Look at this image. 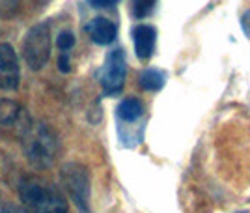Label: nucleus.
Wrapping results in <instances>:
<instances>
[{
    "mask_svg": "<svg viewBox=\"0 0 250 213\" xmlns=\"http://www.w3.org/2000/svg\"><path fill=\"white\" fill-rule=\"evenodd\" d=\"M120 0H86V4H90L92 8H112V6H116Z\"/></svg>",
    "mask_w": 250,
    "mask_h": 213,
    "instance_id": "2eb2a0df",
    "label": "nucleus"
},
{
    "mask_svg": "<svg viewBox=\"0 0 250 213\" xmlns=\"http://www.w3.org/2000/svg\"><path fill=\"white\" fill-rule=\"evenodd\" d=\"M19 6H21V0H0V15L10 19L19 11Z\"/></svg>",
    "mask_w": 250,
    "mask_h": 213,
    "instance_id": "4468645a",
    "label": "nucleus"
},
{
    "mask_svg": "<svg viewBox=\"0 0 250 213\" xmlns=\"http://www.w3.org/2000/svg\"><path fill=\"white\" fill-rule=\"evenodd\" d=\"M125 77H127V58H125L124 49L118 47L106 54L104 64L97 71V79H99L104 96H120L125 86Z\"/></svg>",
    "mask_w": 250,
    "mask_h": 213,
    "instance_id": "20e7f679",
    "label": "nucleus"
},
{
    "mask_svg": "<svg viewBox=\"0 0 250 213\" xmlns=\"http://www.w3.org/2000/svg\"><path fill=\"white\" fill-rule=\"evenodd\" d=\"M21 114V106L10 99L0 101V126H13Z\"/></svg>",
    "mask_w": 250,
    "mask_h": 213,
    "instance_id": "9b49d317",
    "label": "nucleus"
},
{
    "mask_svg": "<svg viewBox=\"0 0 250 213\" xmlns=\"http://www.w3.org/2000/svg\"><path fill=\"white\" fill-rule=\"evenodd\" d=\"M0 213H26V212L21 210V208H17V206H6V208L0 210Z\"/></svg>",
    "mask_w": 250,
    "mask_h": 213,
    "instance_id": "a211bd4d",
    "label": "nucleus"
},
{
    "mask_svg": "<svg viewBox=\"0 0 250 213\" xmlns=\"http://www.w3.org/2000/svg\"><path fill=\"white\" fill-rule=\"evenodd\" d=\"M19 62L13 47L8 43L0 45V90H15L19 86Z\"/></svg>",
    "mask_w": 250,
    "mask_h": 213,
    "instance_id": "0eeeda50",
    "label": "nucleus"
},
{
    "mask_svg": "<svg viewBox=\"0 0 250 213\" xmlns=\"http://www.w3.org/2000/svg\"><path fill=\"white\" fill-rule=\"evenodd\" d=\"M56 45H58V49H60L62 53H69V51L75 47L73 32H69V30H63V32H60L58 40H56Z\"/></svg>",
    "mask_w": 250,
    "mask_h": 213,
    "instance_id": "ddd939ff",
    "label": "nucleus"
},
{
    "mask_svg": "<svg viewBox=\"0 0 250 213\" xmlns=\"http://www.w3.org/2000/svg\"><path fill=\"white\" fill-rule=\"evenodd\" d=\"M22 56L30 69L40 71L51 58V30L47 22H40L32 26L24 42H22Z\"/></svg>",
    "mask_w": 250,
    "mask_h": 213,
    "instance_id": "39448f33",
    "label": "nucleus"
},
{
    "mask_svg": "<svg viewBox=\"0 0 250 213\" xmlns=\"http://www.w3.org/2000/svg\"><path fill=\"white\" fill-rule=\"evenodd\" d=\"M22 151L38 169H49L58 157L60 140L45 124H26L22 129Z\"/></svg>",
    "mask_w": 250,
    "mask_h": 213,
    "instance_id": "f03ea898",
    "label": "nucleus"
},
{
    "mask_svg": "<svg viewBox=\"0 0 250 213\" xmlns=\"http://www.w3.org/2000/svg\"><path fill=\"white\" fill-rule=\"evenodd\" d=\"M135 53L138 60H149L155 53L157 45V30L151 24H136L131 30Z\"/></svg>",
    "mask_w": 250,
    "mask_h": 213,
    "instance_id": "6e6552de",
    "label": "nucleus"
},
{
    "mask_svg": "<svg viewBox=\"0 0 250 213\" xmlns=\"http://www.w3.org/2000/svg\"><path fill=\"white\" fill-rule=\"evenodd\" d=\"M58 69L62 73H69L71 71V65H69V53H62L58 58Z\"/></svg>",
    "mask_w": 250,
    "mask_h": 213,
    "instance_id": "dca6fc26",
    "label": "nucleus"
},
{
    "mask_svg": "<svg viewBox=\"0 0 250 213\" xmlns=\"http://www.w3.org/2000/svg\"><path fill=\"white\" fill-rule=\"evenodd\" d=\"M86 32L97 45H110L118 36V26L106 17H95L86 24Z\"/></svg>",
    "mask_w": 250,
    "mask_h": 213,
    "instance_id": "1a4fd4ad",
    "label": "nucleus"
},
{
    "mask_svg": "<svg viewBox=\"0 0 250 213\" xmlns=\"http://www.w3.org/2000/svg\"><path fill=\"white\" fill-rule=\"evenodd\" d=\"M146 106L138 97H125L116 106L118 135L125 148H135L144 140Z\"/></svg>",
    "mask_w": 250,
    "mask_h": 213,
    "instance_id": "7ed1b4c3",
    "label": "nucleus"
},
{
    "mask_svg": "<svg viewBox=\"0 0 250 213\" xmlns=\"http://www.w3.org/2000/svg\"><path fill=\"white\" fill-rule=\"evenodd\" d=\"M235 213H249V212H235Z\"/></svg>",
    "mask_w": 250,
    "mask_h": 213,
    "instance_id": "6ab92c4d",
    "label": "nucleus"
},
{
    "mask_svg": "<svg viewBox=\"0 0 250 213\" xmlns=\"http://www.w3.org/2000/svg\"><path fill=\"white\" fill-rule=\"evenodd\" d=\"M138 85L146 92H159L167 85V73L157 67H146L138 75Z\"/></svg>",
    "mask_w": 250,
    "mask_h": 213,
    "instance_id": "9d476101",
    "label": "nucleus"
},
{
    "mask_svg": "<svg viewBox=\"0 0 250 213\" xmlns=\"http://www.w3.org/2000/svg\"><path fill=\"white\" fill-rule=\"evenodd\" d=\"M62 183L73 198L81 213H92L90 210V174L79 163H67L62 169Z\"/></svg>",
    "mask_w": 250,
    "mask_h": 213,
    "instance_id": "423d86ee",
    "label": "nucleus"
},
{
    "mask_svg": "<svg viewBox=\"0 0 250 213\" xmlns=\"http://www.w3.org/2000/svg\"><path fill=\"white\" fill-rule=\"evenodd\" d=\"M19 194L26 213H69L62 192L42 178H22L19 183Z\"/></svg>",
    "mask_w": 250,
    "mask_h": 213,
    "instance_id": "f257e3e1",
    "label": "nucleus"
},
{
    "mask_svg": "<svg viewBox=\"0 0 250 213\" xmlns=\"http://www.w3.org/2000/svg\"><path fill=\"white\" fill-rule=\"evenodd\" d=\"M159 0H131V11L135 19H146L157 8Z\"/></svg>",
    "mask_w": 250,
    "mask_h": 213,
    "instance_id": "f8f14e48",
    "label": "nucleus"
},
{
    "mask_svg": "<svg viewBox=\"0 0 250 213\" xmlns=\"http://www.w3.org/2000/svg\"><path fill=\"white\" fill-rule=\"evenodd\" d=\"M241 30L245 32V36L250 38V10H247L241 17Z\"/></svg>",
    "mask_w": 250,
    "mask_h": 213,
    "instance_id": "f3484780",
    "label": "nucleus"
}]
</instances>
